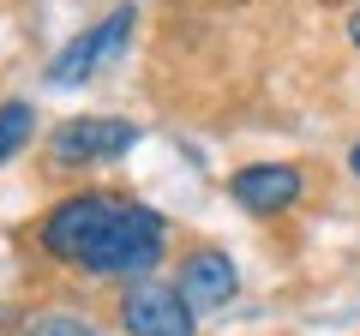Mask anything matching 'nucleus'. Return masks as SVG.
Returning a JSON list of instances; mask_svg holds the SVG:
<instances>
[{"label": "nucleus", "mask_w": 360, "mask_h": 336, "mask_svg": "<svg viewBox=\"0 0 360 336\" xmlns=\"http://www.w3.org/2000/svg\"><path fill=\"white\" fill-rule=\"evenodd\" d=\"M30 240L49 264L127 288L156 276L168 252V217L132 193H115V186H78L37 217Z\"/></svg>", "instance_id": "obj_1"}, {"label": "nucleus", "mask_w": 360, "mask_h": 336, "mask_svg": "<svg viewBox=\"0 0 360 336\" xmlns=\"http://www.w3.org/2000/svg\"><path fill=\"white\" fill-rule=\"evenodd\" d=\"M139 144V127L120 115H72L49 132V168L60 174H84V168H108Z\"/></svg>", "instance_id": "obj_2"}, {"label": "nucleus", "mask_w": 360, "mask_h": 336, "mask_svg": "<svg viewBox=\"0 0 360 336\" xmlns=\"http://www.w3.org/2000/svg\"><path fill=\"white\" fill-rule=\"evenodd\" d=\"M132 25H139V6H132V0H120L115 13H103L96 25H84V30H78V37L49 60V84H54V91H78V84H90V78H96V72H103V66L132 42Z\"/></svg>", "instance_id": "obj_3"}, {"label": "nucleus", "mask_w": 360, "mask_h": 336, "mask_svg": "<svg viewBox=\"0 0 360 336\" xmlns=\"http://www.w3.org/2000/svg\"><path fill=\"white\" fill-rule=\"evenodd\" d=\"M120 330L127 336H198V312L180 300L174 283L162 276H144V283H127L115 300Z\"/></svg>", "instance_id": "obj_4"}, {"label": "nucleus", "mask_w": 360, "mask_h": 336, "mask_svg": "<svg viewBox=\"0 0 360 336\" xmlns=\"http://www.w3.org/2000/svg\"><path fill=\"white\" fill-rule=\"evenodd\" d=\"M300 193H307V174L295 162H246L229 174V198L246 217H283L300 205Z\"/></svg>", "instance_id": "obj_5"}, {"label": "nucleus", "mask_w": 360, "mask_h": 336, "mask_svg": "<svg viewBox=\"0 0 360 336\" xmlns=\"http://www.w3.org/2000/svg\"><path fill=\"white\" fill-rule=\"evenodd\" d=\"M174 288H180V300L193 312H222L240 295V264H234L222 246H193V252H180Z\"/></svg>", "instance_id": "obj_6"}, {"label": "nucleus", "mask_w": 360, "mask_h": 336, "mask_svg": "<svg viewBox=\"0 0 360 336\" xmlns=\"http://www.w3.org/2000/svg\"><path fill=\"white\" fill-rule=\"evenodd\" d=\"M30 138H37V108H30L25 96H6V103H0V168L13 162Z\"/></svg>", "instance_id": "obj_7"}, {"label": "nucleus", "mask_w": 360, "mask_h": 336, "mask_svg": "<svg viewBox=\"0 0 360 336\" xmlns=\"http://www.w3.org/2000/svg\"><path fill=\"white\" fill-rule=\"evenodd\" d=\"M18 336H103L96 324L84 318V312H66V306H49V312H30L25 330Z\"/></svg>", "instance_id": "obj_8"}, {"label": "nucleus", "mask_w": 360, "mask_h": 336, "mask_svg": "<svg viewBox=\"0 0 360 336\" xmlns=\"http://www.w3.org/2000/svg\"><path fill=\"white\" fill-rule=\"evenodd\" d=\"M348 42L360 49V0H354V13H348Z\"/></svg>", "instance_id": "obj_9"}, {"label": "nucleus", "mask_w": 360, "mask_h": 336, "mask_svg": "<svg viewBox=\"0 0 360 336\" xmlns=\"http://www.w3.org/2000/svg\"><path fill=\"white\" fill-rule=\"evenodd\" d=\"M348 174H354V181H360V138L348 144Z\"/></svg>", "instance_id": "obj_10"}]
</instances>
